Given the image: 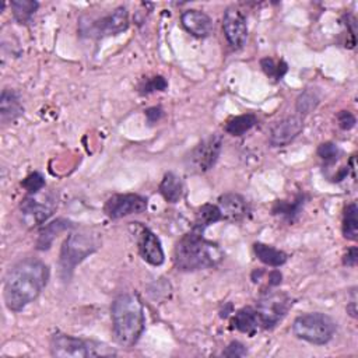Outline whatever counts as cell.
Masks as SVG:
<instances>
[{"label": "cell", "mask_w": 358, "mask_h": 358, "mask_svg": "<svg viewBox=\"0 0 358 358\" xmlns=\"http://www.w3.org/2000/svg\"><path fill=\"white\" fill-rule=\"evenodd\" d=\"M49 280V267L40 259L29 258L16 263L5 281V302L13 312L36 301Z\"/></svg>", "instance_id": "obj_1"}, {"label": "cell", "mask_w": 358, "mask_h": 358, "mask_svg": "<svg viewBox=\"0 0 358 358\" xmlns=\"http://www.w3.org/2000/svg\"><path fill=\"white\" fill-rule=\"evenodd\" d=\"M223 259L224 252L221 248L196 231H191L179 240L173 252L175 266L178 270L182 272H196L216 267Z\"/></svg>", "instance_id": "obj_2"}, {"label": "cell", "mask_w": 358, "mask_h": 358, "mask_svg": "<svg viewBox=\"0 0 358 358\" xmlns=\"http://www.w3.org/2000/svg\"><path fill=\"white\" fill-rule=\"evenodd\" d=\"M112 330L115 341L122 347H133L146 326L144 308L134 294H122L112 304Z\"/></svg>", "instance_id": "obj_3"}, {"label": "cell", "mask_w": 358, "mask_h": 358, "mask_svg": "<svg viewBox=\"0 0 358 358\" xmlns=\"http://www.w3.org/2000/svg\"><path fill=\"white\" fill-rule=\"evenodd\" d=\"M336 330V322L329 315L322 312L301 315L293 323V333L297 338L316 345L329 343L333 338Z\"/></svg>", "instance_id": "obj_4"}, {"label": "cell", "mask_w": 358, "mask_h": 358, "mask_svg": "<svg viewBox=\"0 0 358 358\" xmlns=\"http://www.w3.org/2000/svg\"><path fill=\"white\" fill-rule=\"evenodd\" d=\"M51 352L62 358H84L115 355L116 351L102 343L73 337L63 333H55L51 338Z\"/></svg>", "instance_id": "obj_5"}, {"label": "cell", "mask_w": 358, "mask_h": 358, "mask_svg": "<svg viewBox=\"0 0 358 358\" xmlns=\"http://www.w3.org/2000/svg\"><path fill=\"white\" fill-rule=\"evenodd\" d=\"M98 249V242L90 234H70L61 252V270L63 279H69L75 267Z\"/></svg>", "instance_id": "obj_6"}, {"label": "cell", "mask_w": 358, "mask_h": 358, "mask_svg": "<svg viewBox=\"0 0 358 358\" xmlns=\"http://www.w3.org/2000/svg\"><path fill=\"white\" fill-rule=\"evenodd\" d=\"M129 27V13L127 9L120 6L115 9L111 15L102 19H81L80 33L83 37L101 38L108 36H116Z\"/></svg>", "instance_id": "obj_7"}, {"label": "cell", "mask_w": 358, "mask_h": 358, "mask_svg": "<svg viewBox=\"0 0 358 358\" xmlns=\"http://www.w3.org/2000/svg\"><path fill=\"white\" fill-rule=\"evenodd\" d=\"M223 148V137L212 134L201 141L187 157V168L192 173H203L215 166Z\"/></svg>", "instance_id": "obj_8"}, {"label": "cell", "mask_w": 358, "mask_h": 358, "mask_svg": "<svg viewBox=\"0 0 358 358\" xmlns=\"http://www.w3.org/2000/svg\"><path fill=\"white\" fill-rule=\"evenodd\" d=\"M291 305V298L284 293H270L265 295L256 306L263 329L274 327L287 315Z\"/></svg>", "instance_id": "obj_9"}, {"label": "cell", "mask_w": 358, "mask_h": 358, "mask_svg": "<svg viewBox=\"0 0 358 358\" xmlns=\"http://www.w3.org/2000/svg\"><path fill=\"white\" fill-rule=\"evenodd\" d=\"M146 210H147V199L136 194L114 195L107 201L104 208L105 215L112 220H118L132 215H140Z\"/></svg>", "instance_id": "obj_10"}, {"label": "cell", "mask_w": 358, "mask_h": 358, "mask_svg": "<svg viewBox=\"0 0 358 358\" xmlns=\"http://www.w3.org/2000/svg\"><path fill=\"white\" fill-rule=\"evenodd\" d=\"M37 195H30L20 205V212L23 220L29 226H37L47 221L55 212L56 203L51 196H44L42 199L36 198Z\"/></svg>", "instance_id": "obj_11"}, {"label": "cell", "mask_w": 358, "mask_h": 358, "mask_svg": "<svg viewBox=\"0 0 358 358\" xmlns=\"http://www.w3.org/2000/svg\"><path fill=\"white\" fill-rule=\"evenodd\" d=\"M223 30H224L228 44L233 48L240 49L247 44V40H248L247 19L238 9L228 8L224 12Z\"/></svg>", "instance_id": "obj_12"}, {"label": "cell", "mask_w": 358, "mask_h": 358, "mask_svg": "<svg viewBox=\"0 0 358 358\" xmlns=\"http://www.w3.org/2000/svg\"><path fill=\"white\" fill-rule=\"evenodd\" d=\"M304 129V118L301 115L287 116L277 122L269 134V141L273 147H284L295 140Z\"/></svg>", "instance_id": "obj_13"}, {"label": "cell", "mask_w": 358, "mask_h": 358, "mask_svg": "<svg viewBox=\"0 0 358 358\" xmlns=\"http://www.w3.org/2000/svg\"><path fill=\"white\" fill-rule=\"evenodd\" d=\"M137 245L140 256L144 262L153 265V266H161L165 260L162 245L158 240V237L148 228L141 227L139 235H137Z\"/></svg>", "instance_id": "obj_14"}, {"label": "cell", "mask_w": 358, "mask_h": 358, "mask_svg": "<svg viewBox=\"0 0 358 358\" xmlns=\"http://www.w3.org/2000/svg\"><path fill=\"white\" fill-rule=\"evenodd\" d=\"M184 29L196 38H206L213 33V20L201 10H187L181 17Z\"/></svg>", "instance_id": "obj_15"}, {"label": "cell", "mask_w": 358, "mask_h": 358, "mask_svg": "<svg viewBox=\"0 0 358 358\" xmlns=\"http://www.w3.org/2000/svg\"><path fill=\"white\" fill-rule=\"evenodd\" d=\"M219 209L224 220L241 221L248 215L247 201L238 194H226L219 198Z\"/></svg>", "instance_id": "obj_16"}, {"label": "cell", "mask_w": 358, "mask_h": 358, "mask_svg": "<svg viewBox=\"0 0 358 358\" xmlns=\"http://www.w3.org/2000/svg\"><path fill=\"white\" fill-rule=\"evenodd\" d=\"M231 325L238 332L247 333L249 336H254L255 333H258L259 330L263 329L260 315H259L258 309L252 308V306H245V308L237 311L231 320Z\"/></svg>", "instance_id": "obj_17"}, {"label": "cell", "mask_w": 358, "mask_h": 358, "mask_svg": "<svg viewBox=\"0 0 358 358\" xmlns=\"http://www.w3.org/2000/svg\"><path fill=\"white\" fill-rule=\"evenodd\" d=\"M24 112V107L19 94L15 90H3L0 97V119L6 125L15 122Z\"/></svg>", "instance_id": "obj_18"}, {"label": "cell", "mask_w": 358, "mask_h": 358, "mask_svg": "<svg viewBox=\"0 0 358 358\" xmlns=\"http://www.w3.org/2000/svg\"><path fill=\"white\" fill-rule=\"evenodd\" d=\"M159 194L168 203H178L184 196V182L181 176L166 172L159 184Z\"/></svg>", "instance_id": "obj_19"}, {"label": "cell", "mask_w": 358, "mask_h": 358, "mask_svg": "<svg viewBox=\"0 0 358 358\" xmlns=\"http://www.w3.org/2000/svg\"><path fill=\"white\" fill-rule=\"evenodd\" d=\"M254 251H255V255L258 256V259L262 263H265L267 266H272V267H280L288 259V255L286 252H283L280 249H276L270 245L262 244V242L254 244Z\"/></svg>", "instance_id": "obj_20"}, {"label": "cell", "mask_w": 358, "mask_h": 358, "mask_svg": "<svg viewBox=\"0 0 358 358\" xmlns=\"http://www.w3.org/2000/svg\"><path fill=\"white\" fill-rule=\"evenodd\" d=\"M304 202H305V198H304V195L299 194L293 202L277 201L274 203L272 212H273L274 216H279V217L287 220L288 223H293L301 215V210L304 208Z\"/></svg>", "instance_id": "obj_21"}, {"label": "cell", "mask_w": 358, "mask_h": 358, "mask_svg": "<svg viewBox=\"0 0 358 358\" xmlns=\"http://www.w3.org/2000/svg\"><path fill=\"white\" fill-rule=\"evenodd\" d=\"M70 227H72V223L69 220H65V219H59V220L48 224L40 233V237H38V241H37V248L40 251L49 249L54 240L58 237V234H61L65 230H69Z\"/></svg>", "instance_id": "obj_22"}, {"label": "cell", "mask_w": 358, "mask_h": 358, "mask_svg": "<svg viewBox=\"0 0 358 358\" xmlns=\"http://www.w3.org/2000/svg\"><path fill=\"white\" fill-rule=\"evenodd\" d=\"M220 220H223V216H221L219 206L210 205V203L203 205L196 213V220H195V226H194L192 231L203 234V231L208 227H210L212 224H215Z\"/></svg>", "instance_id": "obj_23"}, {"label": "cell", "mask_w": 358, "mask_h": 358, "mask_svg": "<svg viewBox=\"0 0 358 358\" xmlns=\"http://www.w3.org/2000/svg\"><path fill=\"white\" fill-rule=\"evenodd\" d=\"M258 123V118L255 114H245L235 116L230 119L226 123V132L231 136H244L247 132H249L255 125Z\"/></svg>", "instance_id": "obj_24"}, {"label": "cell", "mask_w": 358, "mask_h": 358, "mask_svg": "<svg viewBox=\"0 0 358 358\" xmlns=\"http://www.w3.org/2000/svg\"><path fill=\"white\" fill-rule=\"evenodd\" d=\"M38 6V2H33V0H15L12 2L13 16L20 24H29L31 23Z\"/></svg>", "instance_id": "obj_25"}, {"label": "cell", "mask_w": 358, "mask_h": 358, "mask_svg": "<svg viewBox=\"0 0 358 358\" xmlns=\"http://www.w3.org/2000/svg\"><path fill=\"white\" fill-rule=\"evenodd\" d=\"M357 205L355 203H350L345 209H344V215H343V235L344 238L350 240V241H355L358 237V219H357Z\"/></svg>", "instance_id": "obj_26"}, {"label": "cell", "mask_w": 358, "mask_h": 358, "mask_svg": "<svg viewBox=\"0 0 358 358\" xmlns=\"http://www.w3.org/2000/svg\"><path fill=\"white\" fill-rule=\"evenodd\" d=\"M260 66L265 72V75L274 81H280L286 73L288 72V66L284 61H276L273 58H263L260 61Z\"/></svg>", "instance_id": "obj_27"}, {"label": "cell", "mask_w": 358, "mask_h": 358, "mask_svg": "<svg viewBox=\"0 0 358 358\" xmlns=\"http://www.w3.org/2000/svg\"><path fill=\"white\" fill-rule=\"evenodd\" d=\"M320 101V95L316 90L313 88H306L297 100V111H298V115H306L309 112H312L318 104Z\"/></svg>", "instance_id": "obj_28"}, {"label": "cell", "mask_w": 358, "mask_h": 358, "mask_svg": "<svg viewBox=\"0 0 358 358\" xmlns=\"http://www.w3.org/2000/svg\"><path fill=\"white\" fill-rule=\"evenodd\" d=\"M168 88V81L162 76H153V77H143L137 84V91L141 95L151 94L155 91H165Z\"/></svg>", "instance_id": "obj_29"}, {"label": "cell", "mask_w": 358, "mask_h": 358, "mask_svg": "<svg viewBox=\"0 0 358 358\" xmlns=\"http://www.w3.org/2000/svg\"><path fill=\"white\" fill-rule=\"evenodd\" d=\"M22 187L30 195H37V194H40V191L44 189L45 179H44V176L40 172H33L22 182Z\"/></svg>", "instance_id": "obj_30"}, {"label": "cell", "mask_w": 358, "mask_h": 358, "mask_svg": "<svg viewBox=\"0 0 358 358\" xmlns=\"http://www.w3.org/2000/svg\"><path fill=\"white\" fill-rule=\"evenodd\" d=\"M341 151L340 148L337 147V144L332 143V141H326V143H322L318 148V155L326 162V164H333L338 159Z\"/></svg>", "instance_id": "obj_31"}, {"label": "cell", "mask_w": 358, "mask_h": 358, "mask_svg": "<svg viewBox=\"0 0 358 358\" xmlns=\"http://www.w3.org/2000/svg\"><path fill=\"white\" fill-rule=\"evenodd\" d=\"M248 354L247 347L240 341H231L223 351L224 357H245Z\"/></svg>", "instance_id": "obj_32"}, {"label": "cell", "mask_w": 358, "mask_h": 358, "mask_svg": "<svg viewBox=\"0 0 358 358\" xmlns=\"http://www.w3.org/2000/svg\"><path fill=\"white\" fill-rule=\"evenodd\" d=\"M337 122H338V126L343 130H350V129H352L355 126L357 119H355V116L351 112L340 111L338 115H337Z\"/></svg>", "instance_id": "obj_33"}, {"label": "cell", "mask_w": 358, "mask_h": 358, "mask_svg": "<svg viewBox=\"0 0 358 358\" xmlns=\"http://www.w3.org/2000/svg\"><path fill=\"white\" fill-rule=\"evenodd\" d=\"M162 115H164V111L159 107H153V108H148L146 111V118H147V122L150 125L157 123L162 118Z\"/></svg>", "instance_id": "obj_34"}, {"label": "cell", "mask_w": 358, "mask_h": 358, "mask_svg": "<svg viewBox=\"0 0 358 358\" xmlns=\"http://www.w3.org/2000/svg\"><path fill=\"white\" fill-rule=\"evenodd\" d=\"M357 262H358V249H357V247H352V248H350V249L347 251V254L344 255L343 263H344V266L354 267V266L357 265Z\"/></svg>", "instance_id": "obj_35"}, {"label": "cell", "mask_w": 358, "mask_h": 358, "mask_svg": "<svg viewBox=\"0 0 358 358\" xmlns=\"http://www.w3.org/2000/svg\"><path fill=\"white\" fill-rule=\"evenodd\" d=\"M281 283V273L277 272V270H273L270 274H269V284L270 286H279Z\"/></svg>", "instance_id": "obj_36"}]
</instances>
